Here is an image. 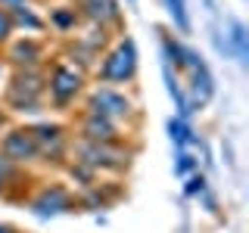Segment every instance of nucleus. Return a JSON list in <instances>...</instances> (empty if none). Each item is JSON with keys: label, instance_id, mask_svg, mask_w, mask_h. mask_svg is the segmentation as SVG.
Listing matches in <instances>:
<instances>
[{"label": "nucleus", "instance_id": "f257e3e1", "mask_svg": "<svg viewBox=\"0 0 249 233\" xmlns=\"http://www.w3.org/2000/svg\"><path fill=\"white\" fill-rule=\"evenodd\" d=\"M3 103L13 112H41L47 106V66L13 68L3 87Z\"/></svg>", "mask_w": 249, "mask_h": 233}, {"label": "nucleus", "instance_id": "f03ea898", "mask_svg": "<svg viewBox=\"0 0 249 233\" xmlns=\"http://www.w3.org/2000/svg\"><path fill=\"white\" fill-rule=\"evenodd\" d=\"M100 84L106 87H119V84H131L137 78V44L131 37H115L112 44L100 53L97 66H93Z\"/></svg>", "mask_w": 249, "mask_h": 233}, {"label": "nucleus", "instance_id": "7ed1b4c3", "mask_svg": "<svg viewBox=\"0 0 249 233\" xmlns=\"http://www.w3.org/2000/svg\"><path fill=\"white\" fill-rule=\"evenodd\" d=\"M88 87V72L75 68L72 62L56 59L53 66H47V103L59 112H66L69 106H75V100Z\"/></svg>", "mask_w": 249, "mask_h": 233}, {"label": "nucleus", "instance_id": "20e7f679", "mask_svg": "<svg viewBox=\"0 0 249 233\" xmlns=\"http://www.w3.org/2000/svg\"><path fill=\"white\" fill-rule=\"evenodd\" d=\"M75 155H78L75 162L88 165L93 174H100V171H124L131 162V152L122 146V140H115V143H88V140H78Z\"/></svg>", "mask_w": 249, "mask_h": 233}, {"label": "nucleus", "instance_id": "39448f33", "mask_svg": "<svg viewBox=\"0 0 249 233\" xmlns=\"http://www.w3.org/2000/svg\"><path fill=\"white\" fill-rule=\"evenodd\" d=\"M84 109H90V112L103 115V118L115 121V124H124V121L134 118V100H131L124 90L106 87V84H100V87H93L88 93V106Z\"/></svg>", "mask_w": 249, "mask_h": 233}, {"label": "nucleus", "instance_id": "423d86ee", "mask_svg": "<svg viewBox=\"0 0 249 233\" xmlns=\"http://www.w3.org/2000/svg\"><path fill=\"white\" fill-rule=\"evenodd\" d=\"M31 137H35L37 146V162H47V165H66V155H69V134L66 128L56 121H41V124H28Z\"/></svg>", "mask_w": 249, "mask_h": 233}, {"label": "nucleus", "instance_id": "0eeeda50", "mask_svg": "<svg viewBox=\"0 0 249 233\" xmlns=\"http://www.w3.org/2000/svg\"><path fill=\"white\" fill-rule=\"evenodd\" d=\"M0 155L16 168H25L31 162H37V146H35L28 124H19V128H10L0 134Z\"/></svg>", "mask_w": 249, "mask_h": 233}, {"label": "nucleus", "instance_id": "6e6552de", "mask_svg": "<svg viewBox=\"0 0 249 233\" xmlns=\"http://www.w3.org/2000/svg\"><path fill=\"white\" fill-rule=\"evenodd\" d=\"M184 72L190 78V97H187V103H190V109L196 112V109H202L215 97V78L209 72L206 59H202L196 50H187V68Z\"/></svg>", "mask_w": 249, "mask_h": 233}, {"label": "nucleus", "instance_id": "1a4fd4ad", "mask_svg": "<svg viewBox=\"0 0 249 233\" xmlns=\"http://www.w3.org/2000/svg\"><path fill=\"white\" fill-rule=\"evenodd\" d=\"M75 10H78L84 25H97V28H106V31H122L124 28L119 0H78Z\"/></svg>", "mask_w": 249, "mask_h": 233}, {"label": "nucleus", "instance_id": "9d476101", "mask_svg": "<svg viewBox=\"0 0 249 233\" xmlns=\"http://www.w3.org/2000/svg\"><path fill=\"white\" fill-rule=\"evenodd\" d=\"M31 208L41 217H53V215H62V212H72L75 196L69 193V186H62V183H44L41 190L31 196Z\"/></svg>", "mask_w": 249, "mask_h": 233}, {"label": "nucleus", "instance_id": "9b49d317", "mask_svg": "<svg viewBox=\"0 0 249 233\" xmlns=\"http://www.w3.org/2000/svg\"><path fill=\"white\" fill-rule=\"evenodd\" d=\"M3 50H6V59H10L13 68H44L47 66L44 62V44L35 41L31 34H25V37L16 34Z\"/></svg>", "mask_w": 249, "mask_h": 233}, {"label": "nucleus", "instance_id": "f8f14e48", "mask_svg": "<svg viewBox=\"0 0 249 233\" xmlns=\"http://www.w3.org/2000/svg\"><path fill=\"white\" fill-rule=\"evenodd\" d=\"M78 137L88 140V143H115V140H122V131H119L115 121H109L103 115L84 109L81 118H78Z\"/></svg>", "mask_w": 249, "mask_h": 233}, {"label": "nucleus", "instance_id": "ddd939ff", "mask_svg": "<svg viewBox=\"0 0 249 233\" xmlns=\"http://www.w3.org/2000/svg\"><path fill=\"white\" fill-rule=\"evenodd\" d=\"M47 28H53L56 34H75V31L81 28V16H78L75 3L53 6L50 16H47Z\"/></svg>", "mask_w": 249, "mask_h": 233}, {"label": "nucleus", "instance_id": "4468645a", "mask_svg": "<svg viewBox=\"0 0 249 233\" xmlns=\"http://www.w3.org/2000/svg\"><path fill=\"white\" fill-rule=\"evenodd\" d=\"M159 41H162V56H165V66L171 72H184L187 68V50L190 47H184L181 41H175V34H168V31H159Z\"/></svg>", "mask_w": 249, "mask_h": 233}, {"label": "nucleus", "instance_id": "2eb2a0df", "mask_svg": "<svg viewBox=\"0 0 249 233\" xmlns=\"http://www.w3.org/2000/svg\"><path fill=\"white\" fill-rule=\"evenodd\" d=\"M10 19H13V25H16V34H19L22 28H25V34H41V31L47 28V19H44V16H37L31 6H25V10H19V13H13Z\"/></svg>", "mask_w": 249, "mask_h": 233}, {"label": "nucleus", "instance_id": "dca6fc26", "mask_svg": "<svg viewBox=\"0 0 249 233\" xmlns=\"http://www.w3.org/2000/svg\"><path fill=\"white\" fill-rule=\"evenodd\" d=\"M228 47H231V53H233V56H237V59L246 66V59H249V34H246V25H243V22H237V19L231 22Z\"/></svg>", "mask_w": 249, "mask_h": 233}, {"label": "nucleus", "instance_id": "f3484780", "mask_svg": "<svg viewBox=\"0 0 249 233\" xmlns=\"http://www.w3.org/2000/svg\"><path fill=\"white\" fill-rule=\"evenodd\" d=\"M165 10L171 16V22L178 25V31H190V16H187V3L184 0H165Z\"/></svg>", "mask_w": 249, "mask_h": 233}, {"label": "nucleus", "instance_id": "a211bd4d", "mask_svg": "<svg viewBox=\"0 0 249 233\" xmlns=\"http://www.w3.org/2000/svg\"><path fill=\"white\" fill-rule=\"evenodd\" d=\"M193 171H199V162L193 159V152L190 150H178V155H175V174L178 177H190Z\"/></svg>", "mask_w": 249, "mask_h": 233}, {"label": "nucleus", "instance_id": "6ab92c4d", "mask_svg": "<svg viewBox=\"0 0 249 233\" xmlns=\"http://www.w3.org/2000/svg\"><path fill=\"white\" fill-rule=\"evenodd\" d=\"M187 186H184V196H190V199H196L206 193V174H199V171H193L190 177H184Z\"/></svg>", "mask_w": 249, "mask_h": 233}, {"label": "nucleus", "instance_id": "aec40b11", "mask_svg": "<svg viewBox=\"0 0 249 233\" xmlns=\"http://www.w3.org/2000/svg\"><path fill=\"white\" fill-rule=\"evenodd\" d=\"M19 171L22 168H16V165H10V162L3 159V155H0V196H3L6 193V186H10L16 177H19Z\"/></svg>", "mask_w": 249, "mask_h": 233}, {"label": "nucleus", "instance_id": "412c9836", "mask_svg": "<svg viewBox=\"0 0 249 233\" xmlns=\"http://www.w3.org/2000/svg\"><path fill=\"white\" fill-rule=\"evenodd\" d=\"M13 37H16V25H13L10 13H3V10H0V50H3V47L10 44Z\"/></svg>", "mask_w": 249, "mask_h": 233}, {"label": "nucleus", "instance_id": "4be33fe9", "mask_svg": "<svg viewBox=\"0 0 249 233\" xmlns=\"http://www.w3.org/2000/svg\"><path fill=\"white\" fill-rule=\"evenodd\" d=\"M25 6H31V0H0V10L3 13H19V10H25Z\"/></svg>", "mask_w": 249, "mask_h": 233}, {"label": "nucleus", "instance_id": "5701e85b", "mask_svg": "<svg viewBox=\"0 0 249 233\" xmlns=\"http://www.w3.org/2000/svg\"><path fill=\"white\" fill-rule=\"evenodd\" d=\"M0 233H19V230H16L13 224H0Z\"/></svg>", "mask_w": 249, "mask_h": 233}, {"label": "nucleus", "instance_id": "b1692460", "mask_svg": "<svg viewBox=\"0 0 249 233\" xmlns=\"http://www.w3.org/2000/svg\"><path fill=\"white\" fill-rule=\"evenodd\" d=\"M3 128H6V109L0 106V131H3Z\"/></svg>", "mask_w": 249, "mask_h": 233}, {"label": "nucleus", "instance_id": "393cba45", "mask_svg": "<svg viewBox=\"0 0 249 233\" xmlns=\"http://www.w3.org/2000/svg\"><path fill=\"white\" fill-rule=\"evenodd\" d=\"M134 3H137V0H128V6H134Z\"/></svg>", "mask_w": 249, "mask_h": 233}, {"label": "nucleus", "instance_id": "a878e982", "mask_svg": "<svg viewBox=\"0 0 249 233\" xmlns=\"http://www.w3.org/2000/svg\"><path fill=\"white\" fill-rule=\"evenodd\" d=\"M0 75H3V62H0Z\"/></svg>", "mask_w": 249, "mask_h": 233}, {"label": "nucleus", "instance_id": "bb28decb", "mask_svg": "<svg viewBox=\"0 0 249 233\" xmlns=\"http://www.w3.org/2000/svg\"><path fill=\"white\" fill-rule=\"evenodd\" d=\"M66 3H78V0H66Z\"/></svg>", "mask_w": 249, "mask_h": 233}]
</instances>
